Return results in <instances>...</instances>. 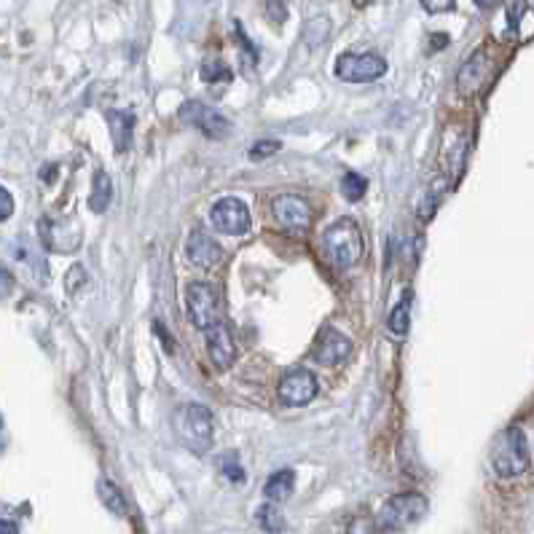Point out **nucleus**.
<instances>
[{
    "mask_svg": "<svg viewBox=\"0 0 534 534\" xmlns=\"http://www.w3.org/2000/svg\"><path fill=\"white\" fill-rule=\"evenodd\" d=\"M255 521H258V526H261L266 534H280V531H285V526H288L282 510H280L274 502L261 505V507L255 510Z\"/></svg>",
    "mask_w": 534,
    "mask_h": 534,
    "instance_id": "obj_19",
    "label": "nucleus"
},
{
    "mask_svg": "<svg viewBox=\"0 0 534 534\" xmlns=\"http://www.w3.org/2000/svg\"><path fill=\"white\" fill-rule=\"evenodd\" d=\"M186 306H188V317L196 328L207 330L215 322H221V293L213 282H191L186 290Z\"/></svg>",
    "mask_w": 534,
    "mask_h": 534,
    "instance_id": "obj_5",
    "label": "nucleus"
},
{
    "mask_svg": "<svg viewBox=\"0 0 534 534\" xmlns=\"http://www.w3.org/2000/svg\"><path fill=\"white\" fill-rule=\"evenodd\" d=\"M111 202H113V183H111L108 172L97 170V172H95V180H92L89 207H92V213L103 215V213L111 207Z\"/></svg>",
    "mask_w": 534,
    "mask_h": 534,
    "instance_id": "obj_16",
    "label": "nucleus"
},
{
    "mask_svg": "<svg viewBox=\"0 0 534 534\" xmlns=\"http://www.w3.org/2000/svg\"><path fill=\"white\" fill-rule=\"evenodd\" d=\"M210 221L226 237H242L250 231V210L237 196H226V199L215 202L210 210Z\"/></svg>",
    "mask_w": 534,
    "mask_h": 534,
    "instance_id": "obj_8",
    "label": "nucleus"
},
{
    "mask_svg": "<svg viewBox=\"0 0 534 534\" xmlns=\"http://www.w3.org/2000/svg\"><path fill=\"white\" fill-rule=\"evenodd\" d=\"M0 427H4V421H0Z\"/></svg>",
    "mask_w": 534,
    "mask_h": 534,
    "instance_id": "obj_37",
    "label": "nucleus"
},
{
    "mask_svg": "<svg viewBox=\"0 0 534 534\" xmlns=\"http://www.w3.org/2000/svg\"><path fill=\"white\" fill-rule=\"evenodd\" d=\"M341 191H344V196L349 202H360L365 196V191H368V180L363 175H357V172H346L341 178Z\"/></svg>",
    "mask_w": 534,
    "mask_h": 534,
    "instance_id": "obj_22",
    "label": "nucleus"
},
{
    "mask_svg": "<svg viewBox=\"0 0 534 534\" xmlns=\"http://www.w3.org/2000/svg\"><path fill=\"white\" fill-rule=\"evenodd\" d=\"M446 44H448V36H432V38H430V46H432L430 52H440Z\"/></svg>",
    "mask_w": 534,
    "mask_h": 534,
    "instance_id": "obj_34",
    "label": "nucleus"
},
{
    "mask_svg": "<svg viewBox=\"0 0 534 534\" xmlns=\"http://www.w3.org/2000/svg\"><path fill=\"white\" fill-rule=\"evenodd\" d=\"M202 81L204 84H229L231 79H234V73H231V68L223 63V60H204V65H202Z\"/></svg>",
    "mask_w": 534,
    "mask_h": 534,
    "instance_id": "obj_21",
    "label": "nucleus"
},
{
    "mask_svg": "<svg viewBox=\"0 0 534 534\" xmlns=\"http://www.w3.org/2000/svg\"><path fill=\"white\" fill-rule=\"evenodd\" d=\"M154 333H156V336H159V338H162V344H164V349H167V352H170V355H172V352H175V349H178V344H175V341H172V338H170V333H167V330H164V325H162V322H159V320H156V322H154Z\"/></svg>",
    "mask_w": 534,
    "mask_h": 534,
    "instance_id": "obj_32",
    "label": "nucleus"
},
{
    "mask_svg": "<svg viewBox=\"0 0 534 534\" xmlns=\"http://www.w3.org/2000/svg\"><path fill=\"white\" fill-rule=\"evenodd\" d=\"M12 215H14V196H12L9 188L0 186V223L9 221Z\"/></svg>",
    "mask_w": 534,
    "mask_h": 534,
    "instance_id": "obj_27",
    "label": "nucleus"
},
{
    "mask_svg": "<svg viewBox=\"0 0 534 534\" xmlns=\"http://www.w3.org/2000/svg\"><path fill=\"white\" fill-rule=\"evenodd\" d=\"M475 6H478L480 12H488V9L496 6V0H475Z\"/></svg>",
    "mask_w": 534,
    "mask_h": 534,
    "instance_id": "obj_35",
    "label": "nucleus"
},
{
    "mask_svg": "<svg viewBox=\"0 0 534 534\" xmlns=\"http://www.w3.org/2000/svg\"><path fill=\"white\" fill-rule=\"evenodd\" d=\"M237 36H239V41H242V49H245V54L250 57V63H255L258 60V52H255V46H253V41L247 38V33H245V28L237 22Z\"/></svg>",
    "mask_w": 534,
    "mask_h": 534,
    "instance_id": "obj_31",
    "label": "nucleus"
},
{
    "mask_svg": "<svg viewBox=\"0 0 534 534\" xmlns=\"http://www.w3.org/2000/svg\"><path fill=\"white\" fill-rule=\"evenodd\" d=\"M411 304H413V293H411V290H405V293H403V298L397 301V306L389 312V320H387V325H389V330H392L397 338H403V336L408 333V328H411Z\"/></svg>",
    "mask_w": 534,
    "mask_h": 534,
    "instance_id": "obj_18",
    "label": "nucleus"
},
{
    "mask_svg": "<svg viewBox=\"0 0 534 534\" xmlns=\"http://www.w3.org/2000/svg\"><path fill=\"white\" fill-rule=\"evenodd\" d=\"M97 494H100L103 505H105L111 513H116V515H127V499H124V494L119 491V486H116L113 480H108V478L97 480Z\"/></svg>",
    "mask_w": 534,
    "mask_h": 534,
    "instance_id": "obj_20",
    "label": "nucleus"
},
{
    "mask_svg": "<svg viewBox=\"0 0 534 534\" xmlns=\"http://www.w3.org/2000/svg\"><path fill=\"white\" fill-rule=\"evenodd\" d=\"M531 454H529V440L518 427L505 430L491 448V467L499 478H518L521 472L529 470Z\"/></svg>",
    "mask_w": 534,
    "mask_h": 534,
    "instance_id": "obj_3",
    "label": "nucleus"
},
{
    "mask_svg": "<svg viewBox=\"0 0 534 534\" xmlns=\"http://www.w3.org/2000/svg\"><path fill=\"white\" fill-rule=\"evenodd\" d=\"M322 247H325V255L333 266L352 269L363 258V250H365L363 231L352 218H338L336 223H330L325 229Z\"/></svg>",
    "mask_w": 534,
    "mask_h": 534,
    "instance_id": "obj_1",
    "label": "nucleus"
},
{
    "mask_svg": "<svg viewBox=\"0 0 534 534\" xmlns=\"http://www.w3.org/2000/svg\"><path fill=\"white\" fill-rule=\"evenodd\" d=\"M186 255L196 269H215L223 261V247L202 229L191 231L188 242H186Z\"/></svg>",
    "mask_w": 534,
    "mask_h": 534,
    "instance_id": "obj_14",
    "label": "nucleus"
},
{
    "mask_svg": "<svg viewBox=\"0 0 534 534\" xmlns=\"http://www.w3.org/2000/svg\"><path fill=\"white\" fill-rule=\"evenodd\" d=\"M204 341H207V352H210V360L215 363V368L226 371V368L234 365L237 344H234V336H231L226 322H215L213 328H207L204 330Z\"/></svg>",
    "mask_w": 534,
    "mask_h": 534,
    "instance_id": "obj_12",
    "label": "nucleus"
},
{
    "mask_svg": "<svg viewBox=\"0 0 534 534\" xmlns=\"http://www.w3.org/2000/svg\"><path fill=\"white\" fill-rule=\"evenodd\" d=\"M387 73V63L379 54H341L336 60V76L346 84H371Z\"/></svg>",
    "mask_w": 534,
    "mask_h": 534,
    "instance_id": "obj_7",
    "label": "nucleus"
},
{
    "mask_svg": "<svg viewBox=\"0 0 534 534\" xmlns=\"http://www.w3.org/2000/svg\"><path fill=\"white\" fill-rule=\"evenodd\" d=\"M108 119V127H111V140H113V148L119 154H124L129 146H132V129H135V116L127 113V111H108L105 113Z\"/></svg>",
    "mask_w": 534,
    "mask_h": 534,
    "instance_id": "obj_15",
    "label": "nucleus"
},
{
    "mask_svg": "<svg viewBox=\"0 0 534 534\" xmlns=\"http://www.w3.org/2000/svg\"><path fill=\"white\" fill-rule=\"evenodd\" d=\"M0 534H20V529H17V523H14V521L0 518Z\"/></svg>",
    "mask_w": 534,
    "mask_h": 534,
    "instance_id": "obj_33",
    "label": "nucleus"
},
{
    "mask_svg": "<svg viewBox=\"0 0 534 534\" xmlns=\"http://www.w3.org/2000/svg\"><path fill=\"white\" fill-rule=\"evenodd\" d=\"M266 20H269L274 28L285 25V20H288V6H285V0H266Z\"/></svg>",
    "mask_w": 534,
    "mask_h": 534,
    "instance_id": "obj_25",
    "label": "nucleus"
},
{
    "mask_svg": "<svg viewBox=\"0 0 534 534\" xmlns=\"http://www.w3.org/2000/svg\"><path fill=\"white\" fill-rule=\"evenodd\" d=\"M424 513H427V496H421L416 491H405V494H397L384 502V507L379 513V526L403 531V529L413 526L416 521H421Z\"/></svg>",
    "mask_w": 534,
    "mask_h": 534,
    "instance_id": "obj_4",
    "label": "nucleus"
},
{
    "mask_svg": "<svg viewBox=\"0 0 534 534\" xmlns=\"http://www.w3.org/2000/svg\"><path fill=\"white\" fill-rule=\"evenodd\" d=\"M349 352H352V338H346L336 328H322L314 346H312V357L325 368L341 365L349 357Z\"/></svg>",
    "mask_w": 534,
    "mask_h": 534,
    "instance_id": "obj_11",
    "label": "nucleus"
},
{
    "mask_svg": "<svg viewBox=\"0 0 534 534\" xmlns=\"http://www.w3.org/2000/svg\"><path fill=\"white\" fill-rule=\"evenodd\" d=\"M271 218L288 231H306L312 223V207L304 196L280 194L271 199Z\"/></svg>",
    "mask_w": 534,
    "mask_h": 534,
    "instance_id": "obj_10",
    "label": "nucleus"
},
{
    "mask_svg": "<svg viewBox=\"0 0 534 534\" xmlns=\"http://www.w3.org/2000/svg\"><path fill=\"white\" fill-rule=\"evenodd\" d=\"M14 274L9 271V269H4L0 266V298H9L12 293H14Z\"/></svg>",
    "mask_w": 534,
    "mask_h": 534,
    "instance_id": "obj_29",
    "label": "nucleus"
},
{
    "mask_svg": "<svg viewBox=\"0 0 534 534\" xmlns=\"http://www.w3.org/2000/svg\"><path fill=\"white\" fill-rule=\"evenodd\" d=\"M180 121L199 129L210 140H223L231 132V121L223 113H218L215 108H210L207 103H199V100H188L180 108Z\"/></svg>",
    "mask_w": 534,
    "mask_h": 534,
    "instance_id": "obj_6",
    "label": "nucleus"
},
{
    "mask_svg": "<svg viewBox=\"0 0 534 534\" xmlns=\"http://www.w3.org/2000/svg\"><path fill=\"white\" fill-rule=\"evenodd\" d=\"M175 430L180 443L194 454H207L215 440V419L213 411L202 403H186L175 413Z\"/></svg>",
    "mask_w": 534,
    "mask_h": 534,
    "instance_id": "obj_2",
    "label": "nucleus"
},
{
    "mask_svg": "<svg viewBox=\"0 0 534 534\" xmlns=\"http://www.w3.org/2000/svg\"><path fill=\"white\" fill-rule=\"evenodd\" d=\"M368 4H371V0H355V6H357V9H365Z\"/></svg>",
    "mask_w": 534,
    "mask_h": 534,
    "instance_id": "obj_36",
    "label": "nucleus"
},
{
    "mask_svg": "<svg viewBox=\"0 0 534 534\" xmlns=\"http://www.w3.org/2000/svg\"><path fill=\"white\" fill-rule=\"evenodd\" d=\"M421 9L427 14H443L454 9V0H421Z\"/></svg>",
    "mask_w": 534,
    "mask_h": 534,
    "instance_id": "obj_28",
    "label": "nucleus"
},
{
    "mask_svg": "<svg viewBox=\"0 0 534 534\" xmlns=\"http://www.w3.org/2000/svg\"><path fill=\"white\" fill-rule=\"evenodd\" d=\"M320 387H317V379L312 371H304V368H293L282 376L280 387H277V395L282 400V405L288 408H301V405H309L314 397H317Z\"/></svg>",
    "mask_w": 534,
    "mask_h": 534,
    "instance_id": "obj_9",
    "label": "nucleus"
},
{
    "mask_svg": "<svg viewBox=\"0 0 534 534\" xmlns=\"http://www.w3.org/2000/svg\"><path fill=\"white\" fill-rule=\"evenodd\" d=\"M293 488H296V472H293V470H277V472L266 480L263 494H266V499H271V502H285V499L293 494Z\"/></svg>",
    "mask_w": 534,
    "mask_h": 534,
    "instance_id": "obj_17",
    "label": "nucleus"
},
{
    "mask_svg": "<svg viewBox=\"0 0 534 534\" xmlns=\"http://www.w3.org/2000/svg\"><path fill=\"white\" fill-rule=\"evenodd\" d=\"M346 534H376V521L371 515H355L346 523Z\"/></svg>",
    "mask_w": 534,
    "mask_h": 534,
    "instance_id": "obj_26",
    "label": "nucleus"
},
{
    "mask_svg": "<svg viewBox=\"0 0 534 534\" xmlns=\"http://www.w3.org/2000/svg\"><path fill=\"white\" fill-rule=\"evenodd\" d=\"M218 467H221V472L231 480V483H245V470H242V464H239V456L234 454V451H229V454H223L221 456V462H218Z\"/></svg>",
    "mask_w": 534,
    "mask_h": 534,
    "instance_id": "obj_23",
    "label": "nucleus"
},
{
    "mask_svg": "<svg viewBox=\"0 0 534 534\" xmlns=\"http://www.w3.org/2000/svg\"><path fill=\"white\" fill-rule=\"evenodd\" d=\"M491 68H494L491 54H488L486 49H478V52L462 65V71H459V76H456L459 92H462V95H475V92H480V87H483L486 79L491 76Z\"/></svg>",
    "mask_w": 534,
    "mask_h": 534,
    "instance_id": "obj_13",
    "label": "nucleus"
},
{
    "mask_svg": "<svg viewBox=\"0 0 534 534\" xmlns=\"http://www.w3.org/2000/svg\"><path fill=\"white\" fill-rule=\"evenodd\" d=\"M280 148H282L280 140H258V143L250 148V159H253V162H263V159L280 154Z\"/></svg>",
    "mask_w": 534,
    "mask_h": 534,
    "instance_id": "obj_24",
    "label": "nucleus"
},
{
    "mask_svg": "<svg viewBox=\"0 0 534 534\" xmlns=\"http://www.w3.org/2000/svg\"><path fill=\"white\" fill-rule=\"evenodd\" d=\"M526 12V4L523 0H513L510 4V9H507V22H510V30H518V20H521V14Z\"/></svg>",
    "mask_w": 534,
    "mask_h": 534,
    "instance_id": "obj_30",
    "label": "nucleus"
}]
</instances>
